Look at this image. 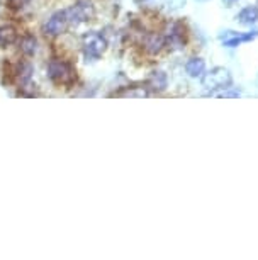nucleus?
<instances>
[{
    "mask_svg": "<svg viewBox=\"0 0 258 260\" xmlns=\"http://www.w3.org/2000/svg\"><path fill=\"white\" fill-rule=\"evenodd\" d=\"M48 77L56 85L70 87L77 80V72L68 61L56 58V60H51L48 63Z\"/></svg>",
    "mask_w": 258,
    "mask_h": 260,
    "instance_id": "f257e3e1",
    "label": "nucleus"
},
{
    "mask_svg": "<svg viewBox=\"0 0 258 260\" xmlns=\"http://www.w3.org/2000/svg\"><path fill=\"white\" fill-rule=\"evenodd\" d=\"M65 12H66L68 24H70V26H79V24L90 21V19L94 17L95 9L89 0H79L75 6L66 9Z\"/></svg>",
    "mask_w": 258,
    "mask_h": 260,
    "instance_id": "f03ea898",
    "label": "nucleus"
},
{
    "mask_svg": "<svg viewBox=\"0 0 258 260\" xmlns=\"http://www.w3.org/2000/svg\"><path fill=\"white\" fill-rule=\"evenodd\" d=\"M82 48H84V55L89 60H97L105 51L107 41L105 38L99 32H89L82 39Z\"/></svg>",
    "mask_w": 258,
    "mask_h": 260,
    "instance_id": "7ed1b4c3",
    "label": "nucleus"
},
{
    "mask_svg": "<svg viewBox=\"0 0 258 260\" xmlns=\"http://www.w3.org/2000/svg\"><path fill=\"white\" fill-rule=\"evenodd\" d=\"M68 26H70V24H68L66 12L60 11V12L53 14V16L45 22V26H43V32H45L46 36H60V34H63L66 31Z\"/></svg>",
    "mask_w": 258,
    "mask_h": 260,
    "instance_id": "20e7f679",
    "label": "nucleus"
},
{
    "mask_svg": "<svg viewBox=\"0 0 258 260\" xmlns=\"http://www.w3.org/2000/svg\"><path fill=\"white\" fill-rule=\"evenodd\" d=\"M231 83V75L228 73L225 68H214L212 72H209L206 77H204V85L207 89H228V85Z\"/></svg>",
    "mask_w": 258,
    "mask_h": 260,
    "instance_id": "39448f33",
    "label": "nucleus"
},
{
    "mask_svg": "<svg viewBox=\"0 0 258 260\" xmlns=\"http://www.w3.org/2000/svg\"><path fill=\"white\" fill-rule=\"evenodd\" d=\"M167 43L170 46H173L175 50H180L186 45V27H183L182 22H175L172 27H170Z\"/></svg>",
    "mask_w": 258,
    "mask_h": 260,
    "instance_id": "423d86ee",
    "label": "nucleus"
},
{
    "mask_svg": "<svg viewBox=\"0 0 258 260\" xmlns=\"http://www.w3.org/2000/svg\"><path fill=\"white\" fill-rule=\"evenodd\" d=\"M143 46H144V51L150 53V55H158L165 46V38L158 32H150L144 36Z\"/></svg>",
    "mask_w": 258,
    "mask_h": 260,
    "instance_id": "0eeeda50",
    "label": "nucleus"
},
{
    "mask_svg": "<svg viewBox=\"0 0 258 260\" xmlns=\"http://www.w3.org/2000/svg\"><path fill=\"white\" fill-rule=\"evenodd\" d=\"M14 77L21 85H26L32 77V65L29 61H19L14 68Z\"/></svg>",
    "mask_w": 258,
    "mask_h": 260,
    "instance_id": "6e6552de",
    "label": "nucleus"
},
{
    "mask_svg": "<svg viewBox=\"0 0 258 260\" xmlns=\"http://www.w3.org/2000/svg\"><path fill=\"white\" fill-rule=\"evenodd\" d=\"M19 48H21V51L24 53L26 56H32L34 53L38 51V39L32 36V34H26L21 43H19Z\"/></svg>",
    "mask_w": 258,
    "mask_h": 260,
    "instance_id": "1a4fd4ad",
    "label": "nucleus"
},
{
    "mask_svg": "<svg viewBox=\"0 0 258 260\" xmlns=\"http://www.w3.org/2000/svg\"><path fill=\"white\" fill-rule=\"evenodd\" d=\"M186 70L191 77H201L204 70H206V63H204L202 58H191V60L187 61L186 65Z\"/></svg>",
    "mask_w": 258,
    "mask_h": 260,
    "instance_id": "9d476101",
    "label": "nucleus"
},
{
    "mask_svg": "<svg viewBox=\"0 0 258 260\" xmlns=\"http://www.w3.org/2000/svg\"><path fill=\"white\" fill-rule=\"evenodd\" d=\"M168 85V78L163 72H153V75L150 77V87L157 92H162L167 89Z\"/></svg>",
    "mask_w": 258,
    "mask_h": 260,
    "instance_id": "9b49d317",
    "label": "nucleus"
},
{
    "mask_svg": "<svg viewBox=\"0 0 258 260\" xmlns=\"http://www.w3.org/2000/svg\"><path fill=\"white\" fill-rule=\"evenodd\" d=\"M17 31L12 26H2L0 27V46H9L16 43Z\"/></svg>",
    "mask_w": 258,
    "mask_h": 260,
    "instance_id": "f8f14e48",
    "label": "nucleus"
},
{
    "mask_svg": "<svg viewBox=\"0 0 258 260\" xmlns=\"http://www.w3.org/2000/svg\"><path fill=\"white\" fill-rule=\"evenodd\" d=\"M238 21L241 24H255L258 21V9L253 6L245 7L240 14H238Z\"/></svg>",
    "mask_w": 258,
    "mask_h": 260,
    "instance_id": "ddd939ff",
    "label": "nucleus"
},
{
    "mask_svg": "<svg viewBox=\"0 0 258 260\" xmlns=\"http://www.w3.org/2000/svg\"><path fill=\"white\" fill-rule=\"evenodd\" d=\"M114 95H121V97H148L150 92L146 87H128V89L118 92Z\"/></svg>",
    "mask_w": 258,
    "mask_h": 260,
    "instance_id": "4468645a",
    "label": "nucleus"
},
{
    "mask_svg": "<svg viewBox=\"0 0 258 260\" xmlns=\"http://www.w3.org/2000/svg\"><path fill=\"white\" fill-rule=\"evenodd\" d=\"M256 36H258V31L255 29V31H250V32H246V34H241V36H235L233 39H226V41H225V46L235 48V46L240 45V43L251 41V39H255Z\"/></svg>",
    "mask_w": 258,
    "mask_h": 260,
    "instance_id": "2eb2a0df",
    "label": "nucleus"
}]
</instances>
